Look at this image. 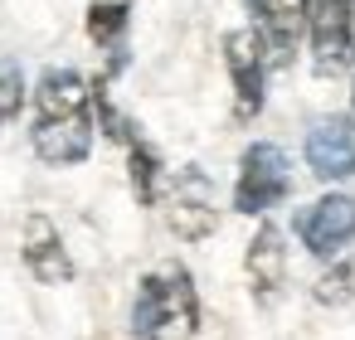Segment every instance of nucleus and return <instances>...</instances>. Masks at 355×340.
<instances>
[{"label":"nucleus","instance_id":"nucleus-1","mask_svg":"<svg viewBox=\"0 0 355 340\" xmlns=\"http://www.w3.org/2000/svg\"><path fill=\"white\" fill-rule=\"evenodd\" d=\"M200 296L180 262H161L141 277L132 301V340H195Z\"/></svg>","mask_w":355,"mask_h":340},{"label":"nucleus","instance_id":"nucleus-2","mask_svg":"<svg viewBox=\"0 0 355 340\" xmlns=\"http://www.w3.org/2000/svg\"><path fill=\"white\" fill-rule=\"evenodd\" d=\"M292 195V165L282 156V146L272 141H253L239 161V185H234V209L239 214H263L277 199Z\"/></svg>","mask_w":355,"mask_h":340},{"label":"nucleus","instance_id":"nucleus-3","mask_svg":"<svg viewBox=\"0 0 355 340\" xmlns=\"http://www.w3.org/2000/svg\"><path fill=\"white\" fill-rule=\"evenodd\" d=\"M166 224L175 238L200 243L219 229V209H214V185L200 165H185L166 180Z\"/></svg>","mask_w":355,"mask_h":340},{"label":"nucleus","instance_id":"nucleus-4","mask_svg":"<svg viewBox=\"0 0 355 340\" xmlns=\"http://www.w3.org/2000/svg\"><path fill=\"white\" fill-rule=\"evenodd\" d=\"M224 64H229V78H234V117L239 122H253L263 112V98H268V44L258 39V30H229L224 35Z\"/></svg>","mask_w":355,"mask_h":340},{"label":"nucleus","instance_id":"nucleus-5","mask_svg":"<svg viewBox=\"0 0 355 340\" xmlns=\"http://www.w3.org/2000/svg\"><path fill=\"white\" fill-rule=\"evenodd\" d=\"M306 35H311V69L321 78H336L355 54V10H350V0H316L311 15H306Z\"/></svg>","mask_w":355,"mask_h":340},{"label":"nucleus","instance_id":"nucleus-6","mask_svg":"<svg viewBox=\"0 0 355 340\" xmlns=\"http://www.w3.org/2000/svg\"><path fill=\"white\" fill-rule=\"evenodd\" d=\"M297 238L306 243L311 258H336L350 238H355V199L350 195H321L316 204H306L292 219Z\"/></svg>","mask_w":355,"mask_h":340},{"label":"nucleus","instance_id":"nucleus-7","mask_svg":"<svg viewBox=\"0 0 355 340\" xmlns=\"http://www.w3.org/2000/svg\"><path fill=\"white\" fill-rule=\"evenodd\" d=\"M93 127H98L93 112H83V117H35L30 146L44 165H78L93 151Z\"/></svg>","mask_w":355,"mask_h":340},{"label":"nucleus","instance_id":"nucleus-8","mask_svg":"<svg viewBox=\"0 0 355 340\" xmlns=\"http://www.w3.org/2000/svg\"><path fill=\"white\" fill-rule=\"evenodd\" d=\"M258 39L268 44V59H292V49L306 35V15H311V0H248Z\"/></svg>","mask_w":355,"mask_h":340},{"label":"nucleus","instance_id":"nucleus-9","mask_svg":"<svg viewBox=\"0 0 355 340\" xmlns=\"http://www.w3.org/2000/svg\"><path fill=\"white\" fill-rule=\"evenodd\" d=\"M25 267H30V277L44 282V287L73 282V258L64 253L59 224H54L49 214H40V209L25 219Z\"/></svg>","mask_w":355,"mask_h":340},{"label":"nucleus","instance_id":"nucleus-10","mask_svg":"<svg viewBox=\"0 0 355 340\" xmlns=\"http://www.w3.org/2000/svg\"><path fill=\"white\" fill-rule=\"evenodd\" d=\"M306 165L321 180H345L355 175V127L345 117H321L306 132Z\"/></svg>","mask_w":355,"mask_h":340},{"label":"nucleus","instance_id":"nucleus-11","mask_svg":"<svg viewBox=\"0 0 355 340\" xmlns=\"http://www.w3.org/2000/svg\"><path fill=\"white\" fill-rule=\"evenodd\" d=\"M243 272H248V287L258 301H272L287 282V248H282V229L277 224H263L243 253Z\"/></svg>","mask_w":355,"mask_h":340},{"label":"nucleus","instance_id":"nucleus-12","mask_svg":"<svg viewBox=\"0 0 355 340\" xmlns=\"http://www.w3.org/2000/svg\"><path fill=\"white\" fill-rule=\"evenodd\" d=\"M127 170H132V195L141 204H156L161 199V156H156V146L146 136H137L127 146Z\"/></svg>","mask_w":355,"mask_h":340},{"label":"nucleus","instance_id":"nucleus-13","mask_svg":"<svg viewBox=\"0 0 355 340\" xmlns=\"http://www.w3.org/2000/svg\"><path fill=\"white\" fill-rule=\"evenodd\" d=\"M132 25V6L127 0H98L88 10V39L98 49H122V35Z\"/></svg>","mask_w":355,"mask_h":340},{"label":"nucleus","instance_id":"nucleus-14","mask_svg":"<svg viewBox=\"0 0 355 340\" xmlns=\"http://www.w3.org/2000/svg\"><path fill=\"white\" fill-rule=\"evenodd\" d=\"M316 301H321V306H345V301H355V258H345V262H336L331 272H321Z\"/></svg>","mask_w":355,"mask_h":340},{"label":"nucleus","instance_id":"nucleus-15","mask_svg":"<svg viewBox=\"0 0 355 340\" xmlns=\"http://www.w3.org/2000/svg\"><path fill=\"white\" fill-rule=\"evenodd\" d=\"M20 107H25V73H20V64L0 59V127H6Z\"/></svg>","mask_w":355,"mask_h":340},{"label":"nucleus","instance_id":"nucleus-16","mask_svg":"<svg viewBox=\"0 0 355 340\" xmlns=\"http://www.w3.org/2000/svg\"><path fill=\"white\" fill-rule=\"evenodd\" d=\"M350 107H355V93H350Z\"/></svg>","mask_w":355,"mask_h":340},{"label":"nucleus","instance_id":"nucleus-17","mask_svg":"<svg viewBox=\"0 0 355 340\" xmlns=\"http://www.w3.org/2000/svg\"><path fill=\"white\" fill-rule=\"evenodd\" d=\"M350 10H355V0H350Z\"/></svg>","mask_w":355,"mask_h":340}]
</instances>
